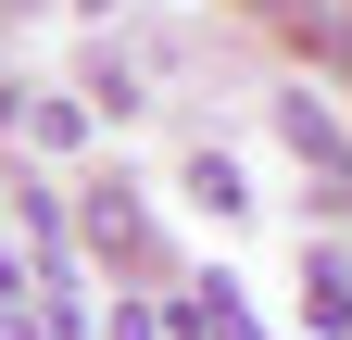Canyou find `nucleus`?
I'll return each mask as SVG.
<instances>
[{"label":"nucleus","mask_w":352,"mask_h":340,"mask_svg":"<svg viewBox=\"0 0 352 340\" xmlns=\"http://www.w3.org/2000/svg\"><path fill=\"white\" fill-rule=\"evenodd\" d=\"M88 252L126 265V277H151V227H139V202H126V189H88Z\"/></svg>","instance_id":"obj_1"},{"label":"nucleus","mask_w":352,"mask_h":340,"mask_svg":"<svg viewBox=\"0 0 352 340\" xmlns=\"http://www.w3.org/2000/svg\"><path fill=\"white\" fill-rule=\"evenodd\" d=\"M302 328H315V340H352V265H340L327 240L302 252Z\"/></svg>","instance_id":"obj_2"},{"label":"nucleus","mask_w":352,"mask_h":340,"mask_svg":"<svg viewBox=\"0 0 352 340\" xmlns=\"http://www.w3.org/2000/svg\"><path fill=\"white\" fill-rule=\"evenodd\" d=\"M13 126H25L38 151H76V139H88V101H63V89H51V101H25Z\"/></svg>","instance_id":"obj_3"},{"label":"nucleus","mask_w":352,"mask_h":340,"mask_svg":"<svg viewBox=\"0 0 352 340\" xmlns=\"http://www.w3.org/2000/svg\"><path fill=\"white\" fill-rule=\"evenodd\" d=\"M101 340H176V315H164V303H113V315H101Z\"/></svg>","instance_id":"obj_4"},{"label":"nucleus","mask_w":352,"mask_h":340,"mask_svg":"<svg viewBox=\"0 0 352 340\" xmlns=\"http://www.w3.org/2000/svg\"><path fill=\"white\" fill-rule=\"evenodd\" d=\"M189 189L214 202V215H239V164H227V151H201V164H189Z\"/></svg>","instance_id":"obj_5"}]
</instances>
